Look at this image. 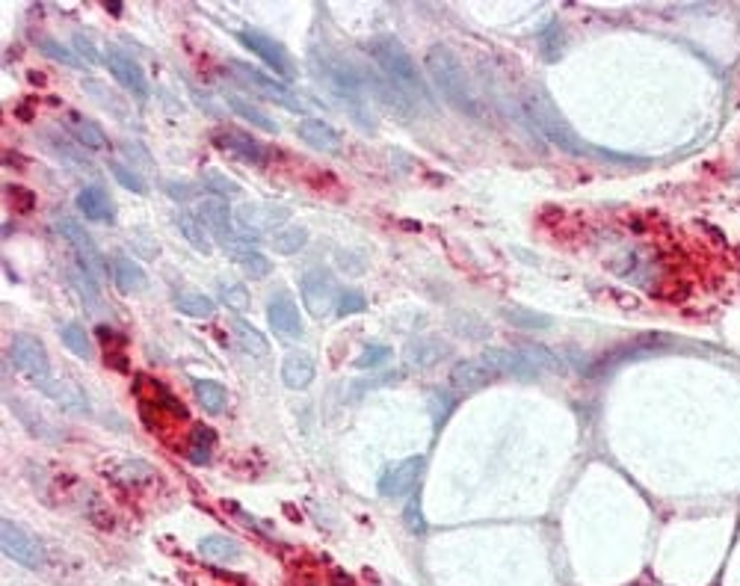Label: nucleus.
Returning <instances> with one entry per match:
<instances>
[{
	"label": "nucleus",
	"mask_w": 740,
	"mask_h": 586,
	"mask_svg": "<svg viewBox=\"0 0 740 586\" xmlns=\"http://www.w3.org/2000/svg\"><path fill=\"white\" fill-rule=\"evenodd\" d=\"M368 308V299H364L361 290H341L338 293V306H334V315L338 317H350L359 315V311Z\"/></svg>",
	"instance_id": "nucleus-43"
},
{
	"label": "nucleus",
	"mask_w": 740,
	"mask_h": 586,
	"mask_svg": "<svg viewBox=\"0 0 740 586\" xmlns=\"http://www.w3.org/2000/svg\"><path fill=\"white\" fill-rule=\"evenodd\" d=\"M267 320H270L272 332H276L279 338H285V341H299L302 332H306L302 329V317H299L297 302H293L290 297H285V293L272 297V302L267 306Z\"/></svg>",
	"instance_id": "nucleus-15"
},
{
	"label": "nucleus",
	"mask_w": 740,
	"mask_h": 586,
	"mask_svg": "<svg viewBox=\"0 0 740 586\" xmlns=\"http://www.w3.org/2000/svg\"><path fill=\"white\" fill-rule=\"evenodd\" d=\"M199 554L205 560H214V563H228V560H237L243 548L235 542V539H228V537H219V533H214V537H205L199 542Z\"/></svg>",
	"instance_id": "nucleus-33"
},
{
	"label": "nucleus",
	"mask_w": 740,
	"mask_h": 586,
	"mask_svg": "<svg viewBox=\"0 0 740 586\" xmlns=\"http://www.w3.org/2000/svg\"><path fill=\"white\" fill-rule=\"evenodd\" d=\"M299 293L306 308L311 311V317H326L338 306V285H334V276L326 267L308 270L299 281Z\"/></svg>",
	"instance_id": "nucleus-9"
},
{
	"label": "nucleus",
	"mask_w": 740,
	"mask_h": 586,
	"mask_svg": "<svg viewBox=\"0 0 740 586\" xmlns=\"http://www.w3.org/2000/svg\"><path fill=\"white\" fill-rule=\"evenodd\" d=\"M231 72H235L249 89H255L261 98H267L279 107H290L293 113H302V101L297 98L293 89H288L285 84H281V80H272L263 72H258L255 66H246V63H231Z\"/></svg>",
	"instance_id": "nucleus-10"
},
{
	"label": "nucleus",
	"mask_w": 740,
	"mask_h": 586,
	"mask_svg": "<svg viewBox=\"0 0 740 586\" xmlns=\"http://www.w3.org/2000/svg\"><path fill=\"white\" fill-rule=\"evenodd\" d=\"M9 361H13L30 382H36V386H42L45 379L54 377V373H50V359H48L45 343L36 335H27V332H18V335L9 341Z\"/></svg>",
	"instance_id": "nucleus-5"
},
{
	"label": "nucleus",
	"mask_w": 740,
	"mask_h": 586,
	"mask_svg": "<svg viewBox=\"0 0 740 586\" xmlns=\"http://www.w3.org/2000/svg\"><path fill=\"white\" fill-rule=\"evenodd\" d=\"M175 308L181 311V315L201 320V317L214 315L217 302L210 297H205V293H199V290H181V293H175Z\"/></svg>",
	"instance_id": "nucleus-34"
},
{
	"label": "nucleus",
	"mask_w": 740,
	"mask_h": 586,
	"mask_svg": "<svg viewBox=\"0 0 740 586\" xmlns=\"http://www.w3.org/2000/svg\"><path fill=\"white\" fill-rule=\"evenodd\" d=\"M495 377H498V373L486 365L483 359H465L450 373V388H456V391H477L483 386H489Z\"/></svg>",
	"instance_id": "nucleus-19"
},
{
	"label": "nucleus",
	"mask_w": 740,
	"mask_h": 586,
	"mask_svg": "<svg viewBox=\"0 0 740 586\" xmlns=\"http://www.w3.org/2000/svg\"><path fill=\"white\" fill-rule=\"evenodd\" d=\"M370 54H373V63H377L382 72L388 75V80L400 89L403 95H409L415 104L430 101V89H427V84H423L418 66L412 63L409 50L403 48L400 39H394V36L373 39Z\"/></svg>",
	"instance_id": "nucleus-4"
},
{
	"label": "nucleus",
	"mask_w": 740,
	"mask_h": 586,
	"mask_svg": "<svg viewBox=\"0 0 740 586\" xmlns=\"http://www.w3.org/2000/svg\"><path fill=\"white\" fill-rule=\"evenodd\" d=\"M231 332H235V338H237V343L243 347V352H249V356H267L270 352V341H267V335H263L261 329H255L252 326L249 320H235L231 323Z\"/></svg>",
	"instance_id": "nucleus-32"
},
{
	"label": "nucleus",
	"mask_w": 740,
	"mask_h": 586,
	"mask_svg": "<svg viewBox=\"0 0 740 586\" xmlns=\"http://www.w3.org/2000/svg\"><path fill=\"white\" fill-rule=\"evenodd\" d=\"M290 210L285 205H240L235 210V226L243 240H258L272 228H285Z\"/></svg>",
	"instance_id": "nucleus-7"
},
{
	"label": "nucleus",
	"mask_w": 740,
	"mask_h": 586,
	"mask_svg": "<svg viewBox=\"0 0 740 586\" xmlns=\"http://www.w3.org/2000/svg\"><path fill=\"white\" fill-rule=\"evenodd\" d=\"M219 297L222 302L231 308V311H246L249 308V290L243 288V281H228V285H222L219 288Z\"/></svg>",
	"instance_id": "nucleus-42"
},
{
	"label": "nucleus",
	"mask_w": 740,
	"mask_h": 586,
	"mask_svg": "<svg viewBox=\"0 0 740 586\" xmlns=\"http://www.w3.org/2000/svg\"><path fill=\"white\" fill-rule=\"evenodd\" d=\"M448 356V343L439 338H415L406 347V365L415 370H427Z\"/></svg>",
	"instance_id": "nucleus-22"
},
{
	"label": "nucleus",
	"mask_w": 740,
	"mask_h": 586,
	"mask_svg": "<svg viewBox=\"0 0 740 586\" xmlns=\"http://www.w3.org/2000/svg\"><path fill=\"white\" fill-rule=\"evenodd\" d=\"M214 430H208V427H199L196 430V439H192V444H196V448L190 450V459L192 462H208V457H210V444H214Z\"/></svg>",
	"instance_id": "nucleus-47"
},
{
	"label": "nucleus",
	"mask_w": 740,
	"mask_h": 586,
	"mask_svg": "<svg viewBox=\"0 0 740 586\" xmlns=\"http://www.w3.org/2000/svg\"><path fill=\"white\" fill-rule=\"evenodd\" d=\"M59 335H63V343L75 352L77 359H86V361L93 359V341H89L86 329L80 326V323H66Z\"/></svg>",
	"instance_id": "nucleus-37"
},
{
	"label": "nucleus",
	"mask_w": 740,
	"mask_h": 586,
	"mask_svg": "<svg viewBox=\"0 0 740 586\" xmlns=\"http://www.w3.org/2000/svg\"><path fill=\"white\" fill-rule=\"evenodd\" d=\"M57 231L63 235V240L68 246H72L75 258H77V267L86 270V276L101 285L104 281V261H101V252L95 246V240L89 237V231L84 226H77V219H59L57 222Z\"/></svg>",
	"instance_id": "nucleus-6"
},
{
	"label": "nucleus",
	"mask_w": 740,
	"mask_h": 586,
	"mask_svg": "<svg viewBox=\"0 0 740 586\" xmlns=\"http://www.w3.org/2000/svg\"><path fill=\"white\" fill-rule=\"evenodd\" d=\"M317 72L323 77V84L329 86V93L350 110L352 119L368 130H373V119L368 113V104H364V95H368L364 68L347 57L332 54V50H317Z\"/></svg>",
	"instance_id": "nucleus-2"
},
{
	"label": "nucleus",
	"mask_w": 740,
	"mask_h": 586,
	"mask_svg": "<svg viewBox=\"0 0 740 586\" xmlns=\"http://www.w3.org/2000/svg\"><path fill=\"white\" fill-rule=\"evenodd\" d=\"M308 244V228L306 226H285L272 235V252L276 255H297V252Z\"/></svg>",
	"instance_id": "nucleus-35"
},
{
	"label": "nucleus",
	"mask_w": 740,
	"mask_h": 586,
	"mask_svg": "<svg viewBox=\"0 0 740 586\" xmlns=\"http://www.w3.org/2000/svg\"><path fill=\"white\" fill-rule=\"evenodd\" d=\"M501 317L510 323L515 329H548L551 326V317L539 315V311H527V308H519V306H506L501 308Z\"/></svg>",
	"instance_id": "nucleus-36"
},
{
	"label": "nucleus",
	"mask_w": 740,
	"mask_h": 586,
	"mask_svg": "<svg viewBox=\"0 0 740 586\" xmlns=\"http://www.w3.org/2000/svg\"><path fill=\"white\" fill-rule=\"evenodd\" d=\"M199 217L205 219V226L210 228V235L219 237V244L231 246L237 240V235H235V214H231V208L226 205V199L208 196L199 205Z\"/></svg>",
	"instance_id": "nucleus-16"
},
{
	"label": "nucleus",
	"mask_w": 740,
	"mask_h": 586,
	"mask_svg": "<svg viewBox=\"0 0 740 586\" xmlns=\"http://www.w3.org/2000/svg\"><path fill=\"white\" fill-rule=\"evenodd\" d=\"M314 379V359L311 352L306 350H290L285 361H281V382H285L288 388L299 391V388H308Z\"/></svg>",
	"instance_id": "nucleus-21"
},
{
	"label": "nucleus",
	"mask_w": 740,
	"mask_h": 586,
	"mask_svg": "<svg viewBox=\"0 0 740 586\" xmlns=\"http://www.w3.org/2000/svg\"><path fill=\"white\" fill-rule=\"evenodd\" d=\"M77 210L86 219H95V222H110L116 214L113 201H110V196L98 184H89V187L80 190L77 193Z\"/></svg>",
	"instance_id": "nucleus-25"
},
{
	"label": "nucleus",
	"mask_w": 740,
	"mask_h": 586,
	"mask_svg": "<svg viewBox=\"0 0 740 586\" xmlns=\"http://www.w3.org/2000/svg\"><path fill=\"white\" fill-rule=\"evenodd\" d=\"M110 172H113L119 184H121V187H128L130 193H146V184H143V178H139V175H134V172H130V169H125V166H121V164H110Z\"/></svg>",
	"instance_id": "nucleus-48"
},
{
	"label": "nucleus",
	"mask_w": 740,
	"mask_h": 586,
	"mask_svg": "<svg viewBox=\"0 0 740 586\" xmlns=\"http://www.w3.org/2000/svg\"><path fill=\"white\" fill-rule=\"evenodd\" d=\"M75 50H80V54H84L89 63H98V54H95V48L86 42L84 36H75Z\"/></svg>",
	"instance_id": "nucleus-50"
},
{
	"label": "nucleus",
	"mask_w": 740,
	"mask_h": 586,
	"mask_svg": "<svg viewBox=\"0 0 740 586\" xmlns=\"http://www.w3.org/2000/svg\"><path fill=\"white\" fill-rule=\"evenodd\" d=\"M669 338H661V335H648L637 343H628L620 352H611L604 361H598L595 370H607V368H616L620 361H634V359H643V356H655V352H664V347H669Z\"/></svg>",
	"instance_id": "nucleus-23"
},
{
	"label": "nucleus",
	"mask_w": 740,
	"mask_h": 586,
	"mask_svg": "<svg viewBox=\"0 0 740 586\" xmlns=\"http://www.w3.org/2000/svg\"><path fill=\"white\" fill-rule=\"evenodd\" d=\"M403 521H406L409 533H415V537H427V519H423L421 494L418 492L409 494V503H406V512H403Z\"/></svg>",
	"instance_id": "nucleus-40"
},
{
	"label": "nucleus",
	"mask_w": 740,
	"mask_h": 586,
	"mask_svg": "<svg viewBox=\"0 0 740 586\" xmlns=\"http://www.w3.org/2000/svg\"><path fill=\"white\" fill-rule=\"evenodd\" d=\"M68 130H72V137L84 148H93V151L107 148V134L101 130L98 122H93V119H86L80 113H68Z\"/></svg>",
	"instance_id": "nucleus-29"
},
{
	"label": "nucleus",
	"mask_w": 740,
	"mask_h": 586,
	"mask_svg": "<svg viewBox=\"0 0 740 586\" xmlns=\"http://www.w3.org/2000/svg\"><path fill=\"white\" fill-rule=\"evenodd\" d=\"M48 143H50V148L57 151L59 157L66 160V164H77V166H84L86 164V157L80 155V143L75 137H66V134H59V130H50L48 134Z\"/></svg>",
	"instance_id": "nucleus-39"
},
{
	"label": "nucleus",
	"mask_w": 740,
	"mask_h": 586,
	"mask_svg": "<svg viewBox=\"0 0 740 586\" xmlns=\"http://www.w3.org/2000/svg\"><path fill=\"white\" fill-rule=\"evenodd\" d=\"M480 359H483L486 365H489L495 373H498V377H501V373H510V377H536V373H539V370H536V368L530 365V361H527V359L522 356V350H519V347H515V350H498V347H495V350H486Z\"/></svg>",
	"instance_id": "nucleus-20"
},
{
	"label": "nucleus",
	"mask_w": 740,
	"mask_h": 586,
	"mask_svg": "<svg viewBox=\"0 0 740 586\" xmlns=\"http://www.w3.org/2000/svg\"><path fill=\"white\" fill-rule=\"evenodd\" d=\"M240 42L246 45L252 54H255L261 63H267V68H272L276 75L281 77H293L297 75V68H293V59L288 54V48L276 42V39L263 36V33H255V30H243L240 33Z\"/></svg>",
	"instance_id": "nucleus-11"
},
{
	"label": "nucleus",
	"mask_w": 740,
	"mask_h": 586,
	"mask_svg": "<svg viewBox=\"0 0 740 586\" xmlns=\"http://www.w3.org/2000/svg\"><path fill=\"white\" fill-rule=\"evenodd\" d=\"M297 130H299V137L306 139L311 148H317V151H329V155H334V151L341 148L338 130L323 122V119H314V116L311 119H302Z\"/></svg>",
	"instance_id": "nucleus-24"
},
{
	"label": "nucleus",
	"mask_w": 740,
	"mask_h": 586,
	"mask_svg": "<svg viewBox=\"0 0 740 586\" xmlns=\"http://www.w3.org/2000/svg\"><path fill=\"white\" fill-rule=\"evenodd\" d=\"M364 80H368V93H373L385 107L391 110V113H397L400 119H409L415 113V101L409 95H403L397 86L391 84L388 75L382 72V68L373 63L364 68Z\"/></svg>",
	"instance_id": "nucleus-12"
},
{
	"label": "nucleus",
	"mask_w": 740,
	"mask_h": 586,
	"mask_svg": "<svg viewBox=\"0 0 740 586\" xmlns=\"http://www.w3.org/2000/svg\"><path fill=\"white\" fill-rule=\"evenodd\" d=\"M522 110L527 113V119L539 128V134L548 139V143H554L557 148H563L566 155H575V157H586V155L616 157V155H611V151L584 143V139L575 134V128L566 122V116L560 113V107L554 104V98L545 93L542 86H524L522 89Z\"/></svg>",
	"instance_id": "nucleus-1"
},
{
	"label": "nucleus",
	"mask_w": 740,
	"mask_h": 586,
	"mask_svg": "<svg viewBox=\"0 0 740 586\" xmlns=\"http://www.w3.org/2000/svg\"><path fill=\"white\" fill-rule=\"evenodd\" d=\"M72 285H75V290L80 293V297L86 299V308L93 311H98V306H101V297H98V285L93 279L86 276V270H77V272H72Z\"/></svg>",
	"instance_id": "nucleus-41"
},
{
	"label": "nucleus",
	"mask_w": 740,
	"mask_h": 586,
	"mask_svg": "<svg viewBox=\"0 0 740 586\" xmlns=\"http://www.w3.org/2000/svg\"><path fill=\"white\" fill-rule=\"evenodd\" d=\"M107 272H110V279L116 281V288L121 293H139L146 288L143 267H139L134 258L121 255V252H113V255L107 258Z\"/></svg>",
	"instance_id": "nucleus-18"
},
{
	"label": "nucleus",
	"mask_w": 740,
	"mask_h": 586,
	"mask_svg": "<svg viewBox=\"0 0 740 586\" xmlns=\"http://www.w3.org/2000/svg\"><path fill=\"white\" fill-rule=\"evenodd\" d=\"M42 50H45V57H50V59H57V63H63V66H80V59H75V54L72 50H66L63 45H57L54 39H45L42 42Z\"/></svg>",
	"instance_id": "nucleus-49"
},
{
	"label": "nucleus",
	"mask_w": 740,
	"mask_h": 586,
	"mask_svg": "<svg viewBox=\"0 0 740 586\" xmlns=\"http://www.w3.org/2000/svg\"><path fill=\"white\" fill-rule=\"evenodd\" d=\"M423 471V457H409L394 462L391 468H385V474L379 477V492L385 498H400V494L415 492V483H418Z\"/></svg>",
	"instance_id": "nucleus-13"
},
{
	"label": "nucleus",
	"mask_w": 740,
	"mask_h": 586,
	"mask_svg": "<svg viewBox=\"0 0 740 586\" xmlns=\"http://www.w3.org/2000/svg\"><path fill=\"white\" fill-rule=\"evenodd\" d=\"M116 477L121 483H146L151 480V465L148 462H139V459H130V462H121Z\"/></svg>",
	"instance_id": "nucleus-45"
},
{
	"label": "nucleus",
	"mask_w": 740,
	"mask_h": 586,
	"mask_svg": "<svg viewBox=\"0 0 740 586\" xmlns=\"http://www.w3.org/2000/svg\"><path fill=\"white\" fill-rule=\"evenodd\" d=\"M388 359H391V350H388V347H382V343H370V347L364 350L361 356L356 359V368H361V370H373V368L385 365Z\"/></svg>",
	"instance_id": "nucleus-46"
},
{
	"label": "nucleus",
	"mask_w": 740,
	"mask_h": 586,
	"mask_svg": "<svg viewBox=\"0 0 740 586\" xmlns=\"http://www.w3.org/2000/svg\"><path fill=\"white\" fill-rule=\"evenodd\" d=\"M0 548L9 560H15L24 569H39L45 563V551L39 539L30 530H24L22 524L4 519L0 521Z\"/></svg>",
	"instance_id": "nucleus-8"
},
{
	"label": "nucleus",
	"mask_w": 740,
	"mask_h": 586,
	"mask_svg": "<svg viewBox=\"0 0 740 586\" xmlns=\"http://www.w3.org/2000/svg\"><path fill=\"white\" fill-rule=\"evenodd\" d=\"M192 391H196V400L199 406L210 412V415H219V412H226V403H228V391L219 386L214 379H192Z\"/></svg>",
	"instance_id": "nucleus-30"
},
{
	"label": "nucleus",
	"mask_w": 740,
	"mask_h": 586,
	"mask_svg": "<svg viewBox=\"0 0 740 586\" xmlns=\"http://www.w3.org/2000/svg\"><path fill=\"white\" fill-rule=\"evenodd\" d=\"M205 187H208L214 196H219V199L237 196V193H240V187L235 184V181L226 178V175H222V172H217V169H208V172H205Z\"/></svg>",
	"instance_id": "nucleus-44"
},
{
	"label": "nucleus",
	"mask_w": 740,
	"mask_h": 586,
	"mask_svg": "<svg viewBox=\"0 0 740 586\" xmlns=\"http://www.w3.org/2000/svg\"><path fill=\"white\" fill-rule=\"evenodd\" d=\"M427 68H430L432 84L439 86V93L448 98L459 113H465L468 119L483 116V101L477 93H474L459 57H456L448 45H432L427 50Z\"/></svg>",
	"instance_id": "nucleus-3"
},
{
	"label": "nucleus",
	"mask_w": 740,
	"mask_h": 586,
	"mask_svg": "<svg viewBox=\"0 0 740 586\" xmlns=\"http://www.w3.org/2000/svg\"><path fill=\"white\" fill-rule=\"evenodd\" d=\"M228 249V255L237 261V264L243 267V272H246L249 279H267L270 272H272V264H270V258L267 255H261L258 249H252L246 244H240V240H235Z\"/></svg>",
	"instance_id": "nucleus-27"
},
{
	"label": "nucleus",
	"mask_w": 740,
	"mask_h": 586,
	"mask_svg": "<svg viewBox=\"0 0 740 586\" xmlns=\"http://www.w3.org/2000/svg\"><path fill=\"white\" fill-rule=\"evenodd\" d=\"M175 222L181 228V235L187 237L190 246H196L201 255H214V240L208 235V226L205 219H201L196 210H178L175 214Z\"/></svg>",
	"instance_id": "nucleus-26"
},
{
	"label": "nucleus",
	"mask_w": 740,
	"mask_h": 586,
	"mask_svg": "<svg viewBox=\"0 0 740 586\" xmlns=\"http://www.w3.org/2000/svg\"><path fill=\"white\" fill-rule=\"evenodd\" d=\"M39 391H42L45 397L54 400L57 406H63L66 412H72V415H89V397H86V391L80 388V386H75V382L50 377V379L42 382V386H39Z\"/></svg>",
	"instance_id": "nucleus-17"
},
{
	"label": "nucleus",
	"mask_w": 740,
	"mask_h": 586,
	"mask_svg": "<svg viewBox=\"0 0 740 586\" xmlns=\"http://www.w3.org/2000/svg\"><path fill=\"white\" fill-rule=\"evenodd\" d=\"M107 68L119 80V86L128 89L130 95H137V98H146L148 95V80H146L143 66H139L137 59H130L125 50L110 48L107 50Z\"/></svg>",
	"instance_id": "nucleus-14"
},
{
	"label": "nucleus",
	"mask_w": 740,
	"mask_h": 586,
	"mask_svg": "<svg viewBox=\"0 0 740 586\" xmlns=\"http://www.w3.org/2000/svg\"><path fill=\"white\" fill-rule=\"evenodd\" d=\"M522 356L530 361L536 370H551V373H563V361L554 356L548 347H539V343H522Z\"/></svg>",
	"instance_id": "nucleus-38"
},
{
	"label": "nucleus",
	"mask_w": 740,
	"mask_h": 586,
	"mask_svg": "<svg viewBox=\"0 0 740 586\" xmlns=\"http://www.w3.org/2000/svg\"><path fill=\"white\" fill-rule=\"evenodd\" d=\"M226 104L235 110V113L240 116V119H246L249 125H255V128H261V130H267V134H276L279 130V125L272 122V119L263 113V110H258L255 104H252V101H246L243 95H237V93H226Z\"/></svg>",
	"instance_id": "nucleus-31"
},
{
	"label": "nucleus",
	"mask_w": 740,
	"mask_h": 586,
	"mask_svg": "<svg viewBox=\"0 0 740 586\" xmlns=\"http://www.w3.org/2000/svg\"><path fill=\"white\" fill-rule=\"evenodd\" d=\"M217 146L228 148L231 155L249 160V164H263V160H267V148H263L258 139H252L249 134H235V130H228V134L217 137Z\"/></svg>",
	"instance_id": "nucleus-28"
}]
</instances>
